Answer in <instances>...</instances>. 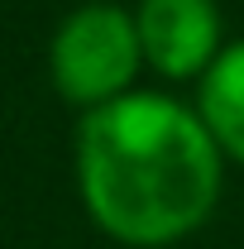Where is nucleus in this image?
Returning <instances> with one entry per match:
<instances>
[{"mask_svg":"<svg viewBox=\"0 0 244 249\" xmlns=\"http://www.w3.org/2000/svg\"><path fill=\"white\" fill-rule=\"evenodd\" d=\"M225 154L206 120L163 91H129L77 124L82 206L110 240L168 249L196 235L220 201Z\"/></svg>","mask_w":244,"mask_h":249,"instance_id":"obj_1","label":"nucleus"},{"mask_svg":"<svg viewBox=\"0 0 244 249\" xmlns=\"http://www.w3.org/2000/svg\"><path fill=\"white\" fill-rule=\"evenodd\" d=\"M144 67L134 15L110 0H87L58 24L48 43V77L62 101L101 110L110 101L134 91V77Z\"/></svg>","mask_w":244,"mask_h":249,"instance_id":"obj_2","label":"nucleus"},{"mask_svg":"<svg viewBox=\"0 0 244 249\" xmlns=\"http://www.w3.org/2000/svg\"><path fill=\"white\" fill-rule=\"evenodd\" d=\"M134 29L144 62L168 82H201L225 48L215 0H139Z\"/></svg>","mask_w":244,"mask_h":249,"instance_id":"obj_3","label":"nucleus"},{"mask_svg":"<svg viewBox=\"0 0 244 249\" xmlns=\"http://www.w3.org/2000/svg\"><path fill=\"white\" fill-rule=\"evenodd\" d=\"M196 115L206 120L220 154L244 168V38L225 43L211 72L196 82Z\"/></svg>","mask_w":244,"mask_h":249,"instance_id":"obj_4","label":"nucleus"}]
</instances>
